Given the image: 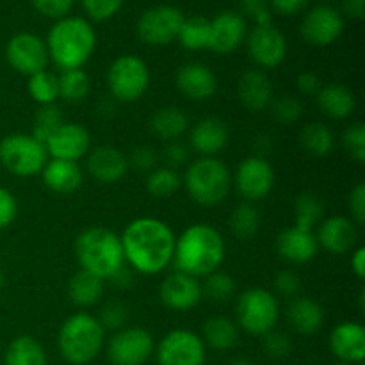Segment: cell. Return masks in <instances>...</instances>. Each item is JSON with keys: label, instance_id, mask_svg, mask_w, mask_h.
<instances>
[{"label": "cell", "instance_id": "obj_1", "mask_svg": "<svg viewBox=\"0 0 365 365\" xmlns=\"http://www.w3.org/2000/svg\"><path fill=\"white\" fill-rule=\"evenodd\" d=\"M120 241L125 264L139 274L155 277L173 264L177 235L159 217H135L123 228Z\"/></svg>", "mask_w": 365, "mask_h": 365}, {"label": "cell", "instance_id": "obj_2", "mask_svg": "<svg viewBox=\"0 0 365 365\" xmlns=\"http://www.w3.org/2000/svg\"><path fill=\"white\" fill-rule=\"evenodd\" d=\"M227 257V245L216 227L209 223L189 225L175 241V269L195 278L221 269Z\"/></svg>", "mask_w": 365, "mask_h": 365}, {"label": "cell", "instance_id": "obj_3", "mask_svg": "<svg viewBox=\"0 0 365 365\" xmlns=\"http://www.w3.org/2000/svg\"><path fill=\"white\" fill-rule=\"evenodd\" d=\"M48 57L61 70H77L91 59L96 50V32L89 20L64 16L50 27L45 39Z\"/></svg>", "mask_w": 365, "mask_h": 365}, {"label": "cell", "instance_id": "obj_4", "mask_svg": "<svg viewBox=\"0 0 365 365\" xmlns=\"http://www.w3.org/2000/svg\"><path fill=\"white\" fill-rule=\"evenodd\" d=\"M75 257L82 271L109 280L116 271L127 266L120 235L106 227H89L75 239Z\"/></svg>", "mask_w": 365, "mask_h": 365}, {"label": "cell", "instance_id": "obj_5", "mask_svg": "<svg viewBox=\"0 0 365 365\" xmlns=\"http://www.w3.org/2000/svg\"><path fill=\"white\" fill-rule=\"evenodd\" d=\"M106 342V330L95 316L77 312L68 317L57 334L61 356L71 365H86L98 356Z\"/></svg>", "mask_w": 365, "mask_h": 365}, {"label": "cell", "instance_id": "obj_6", "mask_svg": "<svg viewBox=\"0 0 365 365\" xmlns=\"http://www.w3.org/2000/svg\"><path fill=\"white\" fill-rule=\"evenodd\" d=\"M182 184L192 202L202 207H216L230 192L232 173L217 157H198L187 166Z\"/></svg>", "mask_w": 365, "mask_h": 365}, {"label": "cell", "instance_id": "obj_7", "mask_svg": "<svg viewBox=\"0 0 365 365\" xmlns=\"http://www.w3.org/2000/svg\"><path fill=\"white\" fill-rule=\"evenodd\" d=\"M235 317L239 330L255 337H264L277 328L280 319V303L277 294L262 287L246 289L237 298Z\"/></svg>", "mask_w": 365, "mask_h": 365}, {"label": "cell", "instance_id": "obj_8", "mask_svg": "<svg viewBox=\"0 0 365 365\" xmlns=\"http://www.w3.org/2000/svg\"><path fill=\"white\" fill-rule=\"evenodd\" d=\"M48 160L45 143L32 134H7L0 139V164L7 173L20 178H31L41 173Z\"/></svg>", "mask_w": 365, "mask_h": 365}, {"label": "cell", "instance_id": "obj_9", "mask_svg": "<svg viewBox=\"0 0 365 365\" xmlns=\"http://www.w3.org/2000/svg\"><path fill=\"white\" fill-rule=\"evenodd\" d=\"M150 81L148 64L134 53L116 57L107 70V88L118 102L134 103L141 100L148 91Z\"/></svg>", "mask_w": 365, "mask_h": 365}, {"label": "cell", "instance_id": "obj_10", "mask_svg": "<svg viewBox=\"0 0 365 365\" xmlns=\"http://www.w3.org/2000/svg\"><path fill=\"white\" fill-rule=\"evenodd\" d=\"M184 20V13L178 7L160 4V6L150 7L139 16L135 32L145 45L166 46L177 41Z\"/></svg>", "mask_w": 365, "mask_h": 365}, {"label": "cell", "instance_id": "obj_11", "mask_svg": "<svg viewBox=\"0 0 365 365\" xmlns=\"http://www.w3.org/2000/svg\"><path fill=\"white\" fill-rule=\"evenodd\" d=\"M274 182L277 173L273 164L262 155H250L242 159L232 177V184L248 203H257L267 198L273 191Z\"/></svg>", "mask_w": 365, "mask_h": 365}, {"label": "cell", "instance_id": "obj_12", "mask_svg": "<svg viewBox=\"0 0 365 365\" xmlns=\"http://www.w3.org/2000/svg\"><path fill=\"white\" fill-rule=\"evenodd\" d=\"M155 349L152 334L141 327H125L114 331L107 346L113 365H145Z\"/></svg>", "mask_w": 365, "mask_h": 365}, {"label": "cell", "instance_id": "obj_13", "mask_svg": "<svg viewBox=\"0 0 365 365\" xmlns=\"http://www.w3.org/2000/svg\"><path fill=\"white\" fill-rule=\"evenodd\" d=\"M207 346L198 334L185 328L171 330L157 346L159 365H205Z\"/></svg>", "mask_w": 365, "mask_h": 365}, {"label": "cell", "instance_id": "obj_14", "mask_svg": "<svg viewBox=\"0 0 365 365\" xmlns=\"http://www.w3.org/2000/svg\"><path fill=\"white\" fill-rule=\"evenodd\" d=\"M246 50L259 70H273L287 57V39L273 24L255 25L245 39Z\"/></svg>", "mask_w": 365, "mask_h": 365}, {"label": "cell", "instance_id": "obj_15", "mask_svg": "<svg viewBox=\"0 0 365 365\" xmlns=\"http://www.w3.org/2000/svg\"><path fill=\"white\" fill-rule=\"evenodd\" d=\"M6 61L16 73L27 77L46 70L50 57L45 39L32 32H18L7 41Z\"/></svg>", "mask_w": 365, "mask_h": 365}, {"label": "cell", "instance_id": "obj_16", "mask_svg": "<svg viewBox=\"0 0 365 365\" xmlns=\"http://www.w3.org/2000/svg\"><path fill=\"white\" fill-rule=\"evenodd\" d=\"M299 32L309 45L330 46L344 32V18L335 7L316 6L303 16Z\"/></svg>", "mask_w": 365, "mask_h": 365}, {"label": "cell", "instance_id": "obj_17", "mask_svg": "<svg viewBox=\"0 0 365 365\" xmlns=\"http://www.w3.org/2000/svg\"><path fill=\"white\" fill-rule=\"evenodd\" d=\"M48 159H61L78 163L91 150V134L81 123L64 121L45 143Z\"/></svg>", "mask_w": 365, "mask_h": 365}, {"label": "cell", "instance_id": "obj_18", "mask_svg": "<svg viewBox=\"0 0 365 365\" xmlns=\"http://www.w3.org/2000/svg\"><path fill=\"white\" fill-rule=\"evenodd\" d=\"M159 298L166 309L173 312H187L202 302V282L182 271H173L160 284Z\"/></svg>", "mask_w": 365, "mask_h": 365}, {"label": "cell", "instance_id": "obj_19", "mask_svg": "<svg viewBox=\"0 0 365 365\" xmlns=\"http://www.w3.org/2000/svg\"><path fill=\"white\" fill-rule=\"evenodd\" d=\"M316 239L319 248L334 255H346L359 246V225L346 216L324 217L317 225Z\"/></svg>", "mask_w": 365, "mask_h": 365}, {"label": "cell", "instance_id": "obj_20", "mask_svg": "<svg viewBox=\"0 0 365 365\" xmlns=\"http://www.w3.org/2000/svg\"><path fill=\"white\" fill-rule=\"evenodd\" d=\"M248 25L237 11H221L210 20L209 50L214 53H232L245 43Z\"/></svg>", "mask_w": 365, "mask_h": 365}, {"label": "cell", "instance_id": "obj_21", "mask_svg": "<svg viewBox=\"0 0 365 365\" xmlns=\"http://www.w3.org/2000/svg\"><path fill=\"white\" fill-rule=\"evenodd\" d=\"M175 86L187 100L205 102L216 95L217 77L207 64L187 63L175 73Z\"/></svg>", "mask_w": 365, "mask_h": 365}, {"label": "cell", "instance_id": "obj_22", "mask_svg": "<svg viewBox=\"0 0 365 365\" xmlns=\"http://www.w3.org/2000/svg\"><path fill=\"white\" fill-rule=\"evenodd\" d=\"M86 170L100 184H116L128 173V157L116 146H96L89 150Z\"/></svg>", "mask_w": 365, "mask_h": 365}, {"label": "cell", "instance_id": "obj_23", "mask_svg": "<svg viewBox=\"0 0 365 365\" xmlns=\"http://www.w3.org/2000/svg\"><path fill=\"white\" fill-rule=\"evenodd\" d=\"M230 141L227 123L216 116H207L189 127V146L200 157H216Z\"/></svg>", "mask_w": 365, "mask_h": 365}, {"label": "cell", "instance_id": "obj_24", "mask_svg": "<svg viewBox=\"0 0 365 365\" xmlns=\"http://www.w3.org/2000/svg\"><path fill=\"white\" fill-rule=\"evenodd\" d=\"M277 252L284 260L291 264H307L319 253V242L316 232L303 230L298 227H287L278 234Z\"/></svg>", "mask_w": 365, "mask_h": 365}, {"label": "cell", "instance_id": "obj_25", "mask_svg": "<svg viewBox=\"0 0 365 365\" xmlns=\"http://www.w3.org/2000/svg\"><path fill=\"white\" fill-rule=\"evenodd\" d=\"M330 351L339 362L362 364L365 359V328L355 321L337 324L330 334Z\"/></svg>", "mask_w": 365, "mask_h": 365}, {"label": "cell", "instance_id": "obj_26", "mask_svg": "<svg viewBox=\"0 0 365 365\" xmlns=\"http://www.w3.org/2000/svg\"><path fill=\"white\" fill-rule=\"evenodd\" d=\"M237 95L242 106L252 113L266 110L273 102V84L264 70L250 68L239 77Z\"/></svg>", "mask_w": 365, "mask_h": 365}, {"label": "cell", "instance_id": "obj_27", "mask_svg": "<svg viewBox=\"0 0 365 365\" xmlns=\"http://www.w3.org/2000/svg\"><path fill=\"white\" fill-rule=\"evenodd\" d=\"M39 175L45 187L57 195H71L78 191L84 182V171L78 166V163H71V160L48 159Z\"/></svg>", "mask_w": 365, "mask_h": 365}, {"label": "cell", "instance_id": "obj_28", "mask_svg": "<svg viewBox=\"0 0 365 365\" xmlns=\"http://www.w3.org/2000/svg\"><path fill=\"white\" fill-rule=\"evenodd\" d=\"M317 107L331 120H348L356 109V96L348 86L331 84L321 86L316 95Z\"/></svg>", "mask_w": 365, "mask_h": 365}, {"label": "cell", "instance_id": "obj_29", "mask_svg": "<svg viewBox=\"0 0 365 365\" xmlns=\"http://www.w3.org/2000/svg\"><path fill=\"white\" fill-rule=\"evenodd\" d=\"M287 321L298 334L314 335L324 323V310L316 299L294 298L287 307Z\"/></svg>", "mask_w": 365, "mask_h": 365}, {"label": "cell", "instance_id": "obj_30", "mask_svg": "<svg viewBox=\"0 0 365 365\" xmlns=\"http://www.w3.org/2000/svg\"><path fill=\"white\" fill-rule=\"evenodd\" d=\"M189 118L180 107H160L150 118V130L163 141H178L189 130Z\"/></svg>", "mask_w": 365, "mask_h": 365}, {"label": "cell", "instance_id": "obj_31", "mask_svg": "<svg viewBox=\"0 0 365 365\" xmlns=\"http://www.w3.org/2000/svg\"><path fill=\"white\" fill-rule=\"evenodd\" d=\"M103 280L88 273V271H77L68 284V298L78 309H89L102 299Z\"/></svg>", "mask_w": 365, "mask_h": 365}, {"label": "cell", "instance_id": "obj_32", "mask_svg": "<svg viewBox=\"0 0 365 365\" xmlns=\"http://www.w3.org/2000/svg\"><path fill=\"white\" fill-rule=\"evenodd\" d=\"M239 331L241 330H239L235 321L223 316H216L203 323L202 341L205 342V346L216 349V351H228V349L237 346Z\"/></svg>", "mask_w": 365, "mask_h": 365}, {"label": "cell", "instance_id": "obj_33", "mask_svg": "<svg viewBox=\"0 0 365 365\" xmlns=\"http://www.w3.org/2000/svg\"><path fill=\"white\" fill-rule=\"evenodd\" d=\"M4 362L6 365H46V353L38 339L20 335L9 342Z\"/></svg>", "mask_w": 365, "mask_h": 365}, {"label": "cell", "instance_id": "obj_34", "mask_svg": "<svg viewBox=\"0 0 365 365\" xmlns=\"http://www.w3.org/2000/svg\"><path fill=\"white\" fill-rule=\"evenodd\" d=\"M299 145L309 155L321 159L334 152L335 135L328 125L321 123V121H312L299 132Z\"/></svg>", "mask_w": 365, "mask_h": 365}, {"label": "cell", "instance_id": "obj_35", "mask_svg": "<svg viewBox=\"0 0 365 365\" xmlns=\"http://www.w3.org/2000/svg\"><path fill=\"white\" fill-rule=\"evenodd\" d=\"M209 36H210V20L205 16H191L185 18L178 32L177 41L189 52H200V50H209Z\"/></svg>", "mask_w": 365, "mask_h": 365}, {"label": "cell", "instance_id": "obj_36", "mask_svg": "<svg viewBox=\"0 0 365 365\" xmlns=\"http://www.w3.org/2000/svg\"><path fill=\"white\" fill-rule=\"evenodd\" d=\"M57 81H59V98L66 100L68 103L84 102L91 91L89 75L82 68L61 71V75H57Z\"/></svg>", "mask_w": 365, "mask_h": 365}, {"label": "cell", "instance_id": "obj_37", "mask_svg": "<svg viewBox=\"0 0 365 365\" xmlns=\"http://www.w3.org/2000/svg\"><path fill=\"white\" fill-rule=\"evenodd\" d=\"M324 220V203L312 192H303L294 202V227L312 230Z\"/></svg>", "mask_w": 365, "mask_h": 365}, {"label": "cell", "instance_id": "obj_38", "mask_svg": "<svg viewBox=\"0 0 365 365\" xmlns=\"http://www.w3.org/2000/svg\"><path fill=\"white\" fill-rule=\"evenodd\" d=\"M182 185V177L177 170L160 166L146 175V191L157 200H168L177 195Z\"/></svg>", "mask_w": 365, "mask_h": 365}, {"label": "cell", "instance_id": "obj_39", "mask_svg": "<svg viewBox=\"0 0 365 365\" xmlns=\"http://www.w3.org/2000/svg\"><path fill=\"white\" fill-rule=\"evenodd\" d=\"M27 91L38 106H52L59 100V81L57 75L48 70L31 75L27 82Z\"/></svg>", "mask_w": 365, "mask_h": 365}, {"label": "cell", "instance_id": "obj_40", "mask_svg": "<svg viewBox=\"0 0 365 365\" xmlns=\"http://www.w3.org/2000/svg\"><path fill=\"white\" fill-rule=\"evenodd\" d=\"M260 228V212L255 203L242 202L230 214V230L237 239H252Z\"/></svg>", "mask_w": 365, "mask_h": 365}, {"label": "cell", "instance_id": "obj_41", "mask_svg": "<svg viewBox=\"0 0 365 365\" xmlns=\"http://www.w3.org/2000/svg\"><path fill=\"white\" fill-rule=\"evenodd\" d=\"M64 114L57 103L52 106H39V109L36 110L34 120H32V132L38 141L46 143V139L64 123Z\"/></svg>", "mask_w": 365, "mask_h": 365}, {"label": "cell", "instance_id": "obj_42", "mask_svg": "<svg viewBox=\"0 0 365 365\" xmlns=\"http://www.w3.org/2000/svg\"><path fill=\"white\" fill-rule=\"evenodd\" d=\"M202 294L203 298H209L214 303L227 302L235 294V280L225 271H214L203 278Z\"/></svg>", "mask_w": 365, "mask_h": 365}, {"label": "cell", "instance_id": "obj_43", "mask_svg": "<svg viewBox=\"0 0 365 365\" xmlns=\"http://www.w3.org/2000/svg\"><path fill=\"white\" fill-rule=\"evenodd\" d=\"M269 107L274 120H277L278 123H284V125L296 123L303 114L302 102H299L298 98H294L292 95H284V96H278V98H273V102H271Z\"/></svg>", "mask_w": 365, "mask_h": 365}, {"label": "cell", "instance_id": "obj_44", "mask_svg": "<svg viewBox=\"0 0 365 365\" xmlns=\"http://www.w3.org/2000/svg\"><path fill=\"white\" fill-rule=\"evenodd\" d=\"M342 145L355 163H365V125L356 121L346 128L342 135Z\"/></svg>", "mask_w": 365, "mask_h": 365}, {"label": "cell", "instance_id": "obj_45", "mask_svg": "<svg viewBox=\"0 0 365 365\" xmlns=\"http://www.w3.org/2000/svg\"><path fill=\"white\" fill-rule=\"evenodd\" d=\"M102 328L107 331H118L127 327L128 321V309L127 305L120 302H110L100 310V316L96 317Z\"/></svg>", "mask_w": 365, "mask_h": 365}, {"label": "cell", "instance_id": "obj_46", "mask_svg": "<svg viewBox=\"0 0 365 365\" xmlns=\"http://www.w3.org/2000/svg\"><path fill=\"white\" fill-rule=\"evenodd\" d=\"M125 0H81L82 9L93 21L110 20L120 13Z\"/></svg>", "mask_w": 365, "mask_h": 365}, {"label": "cell", "instance_id": "obj_47", "mask_svg": "<svg viewBox=\"0 0 365 365\" xmlns=\"http://www.w3.org/2000/svg\"><path fill=\"white\" fill-rule=\"evenodd\" d=\"M262 348L266 355H269L271 359H285V356L291 355L292 341L284 331L271 330L269 334L264 335Z\"/></svg>", "mask_w": 365, "mask_h": 365}, {"label": "cell", "instance_id": "obj_48", "mask_svg": "<svg viewBox=\"0 0 365 365\" xmlns=\"http://www.w3.org/2000/svg\"><path fill=\"white\" fill-rule=\"evenodd\" d=\"M128 157V168L139 171V173H146L155 170L157 168V152L152 148V146H138V148L132 150Z\"/></svg>", "mask_w": 365, "mask_h": 365}, {"label": "cell", "instance_id": "obj_49", "mask_svg": "<svg viewBox=\"0 0 365 365\" xmlns=\"http://www.w3.org/2000/svg\"><path fill=\"white\" fill-rule=\"evenodd\" d=\"M31 2L39 14L56 21L68 16L73 7V0H31Z\"/></svg>", "mask_w": 365, "mask_h": 365}, {"label": "cell", "instance_id": "obj_50", "mask_svg": "<svg viewBox=\"0 0 365 365\" xmlns=\"http://www.w3.org/2000/svg\"><path fill=\"white\" fill-rule=\"evenodd\" d=\"M242 13L253 18L255 25L273 24V11H271L267 0H241Z\"/></svg>", "mask_w": 365, "mask_h": 365}, {"label": "cell", "instance_id": "obj_51", "mask_svg": "<svg viewBox=\"0 0 365 365\" xmlns=\"http://www.w3.org/2000/svg\"><path fill=\"white\" fill-rule=\"evenodd\" d=\"M18 216V200L9 189L0 185V232L13 225Z\"/></svg>", "mask_w": 365, "mask_h": 365}, {"label": "cell", "instance_id": "obj_52", "mask_svg": "<svg viewBox=\"0 0 365 365\" xmlns=\"http://www.w3.org/2000/svg\"><path fill=\"white\" fill-rule=\"evenodd\" d=\"M302 289V280L294 271H280L274 277V291L285 298H296Z\"/></svg>", "mask_w": 365, "mask_h": 365}, {"label": "cell", "instance_id": "obj_53", "mask_svg": "<svg viewBox=\"0 0 365 365\" xmlns=\"http://www.w3.org/2000/svg\"><path fill=\"white\" fill-rule=\"evenodd\" d=\"M163 159L166 163V168L178 170L184 166L189 159V148L180 141H170L163 150Z\"/></svg>", "mask_w": 365, "mask_h": 365}, {"label": "cell", "instance_id": "obj_54", "mask_svg": "<svg viewBox=\"0 0 365 365\" xmlns=\"http://www.w3.org/2000/svg\"><path fill=\"white\" fill-rule=\"evenodd\" d=\"M348 209L351 212V220L355 221L359 227H362L365 223V184L360 182L353 187V191L349 192L348 198Z\"/></svg>", "mask_w": 365, "mask_h": 365}, {"label": "cell", "instance_id": "obj_55", "mask_svg": "<svg viewBox=\"0 0 365 365\" xmlns=\"http://www.w3.org/2000/svg\"><path fill=\"white\" fill-rule=\"evenodd\" d=\"M269 2L271 11L282 14V16H292V14L299 13L305 9L309 0H267Z\"/></svg>", "mask_w": 365, "mask_h": 365}, {"label": "cell", "instance_id": "obj_56", "mask_svg": "<svg viewBox=\"0 0 365 365\" xmlns=\"http://www.w3.org/2000/svg\"><path fill=\"white\" fill-rule=\"evenodd\" d=\"M296 86H298V89L303 93V95L316 96L317 91L321 89V86H323V82H321V78L317 77L314 71H303V73L298 75Z\"/></svg>", "mask_w": 365, "mask_h": 365}, {"label": "cell", "instance_id": "obj_57", "mask_svg": "<svg viewBox=\"0 0 365 365\" xmlns=\"http://www.w3.org/2000/svg\"><path fill=\"white\" fill-rule=\"evenodd\" d=\"M351 271L360 282L365 278V248L356 246L351 252Z\"/></svg>", "mask_w": 365, "mask_h": 365}, {"label": "cell", "instance_id": "obj_58", "mask_svg": "<svg viewBox=\"0 0 365 365\" xmlns=\"http://www.w3.org/2000/svg\"><path fill=\"white\" fill-rule=\"evenodd\" d=\"M342 9L351 20H362L365 16V0H342Z\"/></svg>", "mask_w": 365, "mask_h": 365}, {"label": "cell", "instance_id": "obj_59", "mask_svg": "<svg viewBox=\"0 0 365 365\" xmlns=\"http://www.w3.org/2000/svg\"><path fill=\"white\" fill-rule=\"evenodd\" d=\"M109 280L113 282L114 287L128 289V287H132V282H134V274H132V271L128 269L127 266H123L120 271H116V273H114L113 277L109 278Z\"/></svg>", "mask_w": 365, "mask_h": 365}, {"label": "cell", "instance_id": "obj_60", "mask_svg": "<svg viewBox=\"0 0 365 365\" xmlns=\"http://www.w3.org/2000/svg\"><path fill=\"white\" fill-rule=\"evenodd\" d=\"M228 365H253V362L248 359H234Z\"/></svg>", "mask_w": 365, "mask_h": 365}, {"label": "cell", "instance_id": "obj_61", "mask_svg": "<svg viewBox=\"0 0 365 365\" xmlns=\"http://www.w3.org/2000/svg\"><path fill=\"white\" fill-rule=\"evenodd\" d=\"M4 285H6V274H4V271L0 269V291H2Z\"/></svg>", "mask_w": 365, "mask_h": 365}, {"label": "cell", "instance_id": "obj_62", "mask_svg": "<svg viewBox=\"0 0 365 365\" xmlns=\"http://www.w3.org/2000/svg\"><path fill=\"white\" fill-rule=\"evenodd\" d=\"M334 365H356V364H348V362H337V364H334Z\"/></svg>", "mask_w": 365, "mask_h": 365}]
</instances>
